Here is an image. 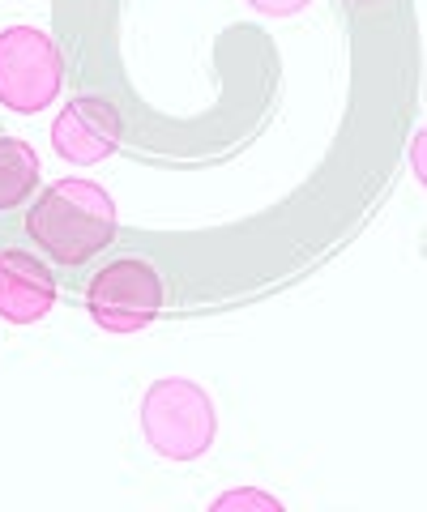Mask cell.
Wrapping results in <instances>:
<instances>
[{
    "mask_svg": "<svg viewBox=\"0 0 427 512\" xmlns=\"http://www.w3.org/2000/svg\"><path fill=\"white\" fill-rule=\"evenodd\" d=\"M30 239L60 265H86L116 235V205L94 180H56L26 214Z\"/></svg>",
    "mask_w": 427,
    "mask_h": 512,
    "instance_id": "obj_1",
    "label": "cell"
},
{
    "mask_svg": "<svg viewBox=\"0 0 427 512\" xmlns=\"http://www.w3.org/2000/svg\"><path fill=\"white\" fill-rule=\"evenodd\" d=\"M141 431H146V444L158 457L197 461L201 453H210L218 414L201 384L184 376H163L141 397Z\"/></svg>",
    "mask_w": 427,
    "mask_h": 512,
    "instance_id": "obj_2",
    "label": "cell"
},
{
    "mask_svg": "<svg viewBox=\"0 0 427 512\" xmlns=\"http://www.w3.org/2000/svg\"><path fill=\"white\" fill-rule=\"evenodd\" d=\"M86 312L107 333H137L163 312V278L141 256H120L103 265L86 286Z\"/></svg>",
    "mask_w": 427,
    "mask_h": 512,
    "instance_id": "obj_3",
    "label": "cell"
},
{
    "mask_svg": "<svg viewBox=\"0 0 427 512\" xmlns=\"http://www.w3.org/2000/svg\"><path fill=\"white\" fill-rule=\"evenodd\" d=\"M65 69L52 35L39 26H9L0 35V103L9 111H43L60 94Z\"/></svg>",
    "mask_w": 427,
    "mask_h": 512,
    "instance_id": "obj_4",
    "label": "cell"
},
{
    "mask_svg": "<svg viewBox=\"0 0 427 512\" xmlns=\"http://www.w3.org/2000/svg\"><path fill=\"white\" fill-rule=\"evenodd\" d=\"M52 146L65 163H103L120 150V111L103 99H73L52 124Z\"/></svg>",
    "mask_w": 427,
    "mask_h": 512,
    "instance_id": "obj_5",
    "label": "cell"
},
{
    "mask_svg": "<svg viewBox=\"0 0 427 512\" xmlns=\"http://www.w3.org/2000/svg\"><path fill=\"white\" fill-rule=\"evenodd\" d=\"M52 308H56L52 269L22 248L0 252V316L9 325H35Z\"/></svg>",
    "mask_w": 427,
    "mask_h": 512,
    "instance_id": "obj_6",
    "label": "cell"
},
{
    "mask_svg": "<svg viewBox=\"0 0 427 512\" xmlns=\"http://www.w3.org/2000/svg\"><path fill=\"white\" fill-rule=\"evenodd\" d=\"M39 188V158L18 137H0V214L18 210Z\"/></svg>",
    "mask_w": 427,
    "mask_h": 512,
    "instance_id": "obj_7",
    "label": "cell"
},
{
    "mask_svg": "<svg viewBox=\"0 0 427 512\" xmlns=\"http://www.w3.org/2000/svg\"><path fill=\"white\" fill-rule=\"evenodd\" d=\"M252 9H261V13H270V18H291V13L299 9H308L312 0H248Z\"/></svg>",
    "mask_w": 427,
    "mask_h": 512,
    "instance_id": "obj_8",
    "label": "cell"
},
{
    "mask_svg": "<svg viewBox=\"0 0 427 512\" xmlns=\"http://www.w3.org/2000/svg\"><path fill=\"white\" fill-rule=\"evenodd\" d=\"M240 504H257V508H278V500H270V495H252V491H231V495H223L214 508H240Z\"/></svg>",
    "mask_w": 427,
    "mask_h": 512,
    "instance_id": "obj_9",
    "label": "cell"
},
{
    "mask_svg": "<svg viewBox=\"0 0 427 512\" xmlns=\"http://www.w3.org/2000/svg\"><path fill=\"white\" fill-rule=\"evenodd\" d=\"M410 167H415V175H419V184L427 188V128L415 137V146H410Z\"/></svg>",
    "mask_w": 427,
    "mask_h": 512,
    "instance_id": "obj_10",
    "label": "cell"
}]
</instances>
